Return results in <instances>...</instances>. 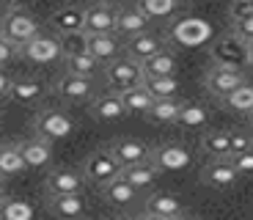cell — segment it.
<instances>
[{
    "mask_svg": "<svg viewBox=\"0 0 253 220\" xmlns=\"http://www.w3.org/2000/svg\"><path fill=\"white\" fill-rule=\"evenodd\" d=\"M80 174H83V179H85V184L105 187V184L113 182L116 176L121 174V165L113 160L110 149H96V151H91L88 157H85Z\"/></svg>",
    "mask_w": 253,
    "mask_h": 220,
    "instance_id": "obj_1",
    "label": "cell"
},
{
    "mask_svg": "<svg viewBox=\"0 0 253 220\" xmlns=\"http://www.w3.org/2000/svg\"><path fill=\"white\" fill-rule=\"evenodd\" d=\"M39 31V22L33 14L22 11V8H11V11L6 14V17L0 19V36L6 39V42L17 44V47H22L25 42H31Z\"/></svg>",
    "mask_w": 253,
    "mask_h": 220,
    "instance_id": "obj_2",
    "label": "cell"
},
{
    "mask_svg": "<svg viewBox=\"0 0 253 220\" xmlns=\"http://www.w3.org/2000/svg\"><path fill=\"white\" fill-rule=\"evenodd\" d=\"M105 83H108L110 91L121 94L126 88H135L143 83V72H140V63L132 58H116L105 66Z\"/></svg>",
    "mask_w": 253,
    "mask_h": 220,
    "instance_id": "obj_3",
    "label": "cell"
},
{
    "mask_svg": "<svg viewBox=\"0 0 253 220\" xmlns=\"http://www.w3.org/2000/svg\"><path fill=\"white\" fill-rule=\"evenodd\" d=\"M212 61H215V66L242 72V66H248V44L240 42L234 33H226L212 44Z\"/></svg>",
    "mask_w": 253,
    "mask_h": 220,
    "instance_id": "obj_4",
    "label": "cell"
},
{
    "mask_svg": "<svg viewBox=\"0 0 253 220\" xmlns=\"http://www.w3.org/2000/svg\"><path fill=\"white\" fill-rule=\"evenodd\" d=\"M33 130H36L39 138H44L52 143V140L69 138L72 132H75V121L63 110H39L36 119H33Z\"/></svg>",
    "mask_w": 253,
    "mask_h": 220,
    "instance_id": "obj_5",
    "label": "cell"
},
{
    "mask_svg": "<svg viewBox=\"0 0 253 220\" xmlns=\"http://www.w3.org/2000/svg\"><path fill=\"white\" fill-rule=\"evenodd\" d=\"M242 176L237 174V168L231 165L228 157H220V160H209L201 171V182L212 190H231Z\"/></svg>",
    "mask_w": 253,
    "mask_h": 220,
    "instance_id": "obj_6",
    "label": "cell"
},
{
    "mask_svg": "<svg viewBox=\"0 0 253 220\" xmlns=\"http://www.w3.org/2000/svg\"><path fill=\"white\" fill-rule=\"evenodd\" d=\"M204 86H207V91L215 99H223L226 94H231L234 88L245 86V75H242L240 69H226V66H212V69L207 72V77H204Z\"/></svg>",
    "mask_w": 253,
    "mask_h": 220,
    "instance_id": "obj_7",
    "label": "cell"
},
{
    "mask_svg": "<svg viewBox=\"0 0 253 220\" xmlns=\"http://www.w3.org/2000/svg\"><path fill=\"white\" fill-rule=\"evenodd\" d=\"M44 190H47V195H75L85 190V179L75 168H55L47 174Z\"/></svg>",
    "mask_w": 253,
    "mask_h": 220,
    "instance_id": "obj_8",
    "label": "cell"
},
{
    "mask_svg": "<svg viewBox=\"0 0 253 220\" xmlns=\"http://www.w3.org/2000/svg\"><path fill=\"white\" fill-rule=\"evenodd\" d=\"M52 91H55V96H61L63 102H85V99L94 96V83H91V77H80V75L63 72L55 80Z\"/></svg>",
    "mask_w": 253,
    "mask_h": 220,
    "instance_id": "obj_9",
    "label": "cell"
},
{
    "mask_svg": "<svg viewBox=\"0 0 253 220\" xmlns=\"http://www.w3.org/2000/svg\"><path fill=\"white\" fill-rule=\"evenodd\" d=\"M19 55L33 61V63H52V61H58L63 52H61V42H58V39L36 33L31 42H25L19 47Z\"/></svg>",
    "mask_w": 253,
    "mask_h": 220,
    "instance_id": "obj_10",
    "label": "cell"
},
{
    "mask_svg": "<svg viewBox=\"0 0 253 220\" xmlns=\"http://www.w3.org/2000/svg\"><path fill=\"white\" fill-rule=\"evenodd\" d=\"M149 163H152L160 174H165V171H184L190 163V154H187V149L179 146V143H163V146H157V149H152Z\"/></svg>",
    "mask_w": 253,
    "mask_h": 220,
    "instance_id": "obj_11",
    "label": "cell"
},
{
    "mask_svg": "<svg viewBox=\"0 0 253 220\" xmlns=\"http://www.w3.org/2000/svg\"><path fill=\"white\" fill-rule=\"evenodd\" d=\"M108 149H110L113 160L121 165V168H129V165L146 163V160H149V154H152V149H149L143 140H138V138H119V140H113Z\"/></svg>",
    "mask_w": 253,
    "mask_h": 220,
    "instance_id": "obj_12",
    "label": "cell"
},
{
    "mask_svg": "<svg viewBox=\"0 0 253 220\" xmlns=\"http://www.w3.org/2000/svg\"><path fill=\"white\" fill-rule=\"evenodd\" d=\"M83 31L85 33H113L116 31V11H113V6L91 3L88 8H83Z\"/></svg>",
    "mask_w": 253,
    "mask_h": 220,
    "instance_id": "obj_13",
    "label": "cell"
},
{
    "mask_svg": "<svg viewBox=\"0 0 253 220\" xmlns=\"http://www.w3.org/2000/svg\"><path fill=\"white\" fill-rule=\"evenodd\" d=\"M85 50L96 58L99 63H110L119 58L121 42L116 33H85Z\"/></svg>",
    "mask_w": 253,
    "mask_h": 220,
    "instance_id": "obj_14",
    "label": "cell"
},
{
    "mask_svg": "<svg viewBox=\"0 0 253 220\" xmlns=\"http://www.w3.org/2000/svg\"><path fill=\"white\" fill-rule=\"evenodd\" d=\"M47 209L61 220H80L83 215H85V198H83V193L47 195Z\"/></svg>",
    "mask_w": 253,
    "mask_h": 220,
    "instance_id": "obj_15",
    "label": "cell"
},
{
    "mask_svg": "<svg viewBox=\"0 0 253 220\" xmlns=\"http://www.w3.org/2000/svg\"><path fill=\"white\" fill-rule=\"evenodd\" d=\"M91 116H94L96 121H108V124H113V121H121L126 116L124 105H121V96L116 94V91H108V94H99L91 99Z\"/></svg>",
    "mask_w": 253,
    "mask_h": 220,
    "instance_id": "obj_16",
    "label": "cell"
},
{
    "mask_svg": "<svg viewBox=\"0 0 253 220\" xmlns=\"http://www.w3.org/2000/svg\"><path fill=\"white\" fill-rule=\"evenodd\" d=\"M124 47H126V58H132V61L143 63L146 58H152L154 52L163 50L165 42H163V36H157V33L143 31V33H138V36L129 39V42H126Z\"/></svg>",
    "mask_w": 253,
    "mask_h": 220,
    "instance_id": "obj_17",
    "label": "cell"
},
{
    "mask_svg": "<svg viewBox=\"0 0 253 220\" xmlns=\"http://www.w3.org/2000/svg\"><path fill=\"white\" fill-rule=\"evenodd\" d=\"M17 149H19V157H22L25 168H44V165L52 160L50 140L39 138V135H36V138H31V140H22Z\"/></svg>",
    "mask_w": 253,
    "mask_h": 220,
    "instance_id": "obj_18",
    "label": "cell"
},
{
    "mask_svg": "<svg viewBox=\"0 0 253 220\" xmlns=\"http://www.w3.org/2000/svg\"><path fill=\"white\" fill-rule=\"evenodd\" d=\"M143 31H149V19H146V14L138 6H124L116 11V31L113 33H121V36L132 39Z\"/></svg>",
    "mask_w": 253,
    "mask_h": 220,
    "instance_id": "obj_19",
    "label": "cell"
},
{
    "mask_svg": "<svg viewBox=\"0 0 253 220\" xmlns=\"http://www.w3.org/2000/svg\"><path fill=\"white\" fill-rule=\"evenodd\" d=\"M47 94V86L36 77H19L11 83V91H8V99L17 102V105H36L42 96Z\"/></svg>",
    "mask_w": 253,
    "mask_h": 220,
    "instance_id": "obj_20",
    "label": "cell"
},
{
    "mask_svg": "<svg viewBox=\"0 0 253 220\" xmlns=\"http://www.w3.org/2000/svg\"><path fill=\"white\" fill-rule=\"evenodd\" d=\"M176 52H171L168 47H163L160 52H154L152 58H146L140 63L143 77H173L176 75Z\"/></svg>",
    "mask_w": 253,
    "mask_h": 220,
    "instance_id": "obj_21",
    "label": "cell"
},
{
    "mask_svg": "<svg viewBox=\"0 0 253 220\" xmlns=\"http://www.w3.org/2000/svg\"><path fill=\"white\" fill-rule=\"evenodd\" d=\"M121 179H124L129 187H135L140 193V190H146V187H152L154 182H157V176H160V171L154 168L149 160L146 163H138V165H129V168H121Z\"/></svg>",
    "mask_w": 253,
    "mask_h": 220,
    "instance_id": "obj_22",
    "label": "cell"
},
{
    "mask_svg": "<svg viewBox=\"0 0 253 220\" xmlns=\"http://www.w3.org/2000/svg\"><path fill=\"white\" fill-rule=\"evenodd\" d=\"M184 212L182 201L176 195H168V193H154L146 198V215H157V218H173L176 220L179 215Z\"/></svg>",
    "mask_w": 253,
    "mask_h": 220,
    "instance_id": "obj_23",
    "label": "cell"
},
{
    "mask_svg": "<svg viewBox=\"0 0 253 220\" xmlns=\"http://www.w3.org/2000/svg\"><path fill=\"white\" fill-rule=\"evenodd\" d=\"M50 25L55 28L61 36H63V33L83 31V8L80 6H63V8H58V11L50 17Z\"/></svg>",
    "mask_w": 253,
    "mask_h": 220,
    "instance_id": "obj_24",
    "label": "cell"
},
{
    "mask_svg": "<svg viewBox=\"0 0 253 220\" xmlns=\"http://www.w3.org/2000/svg\"><path fill=\"white\" fill-rule=\"evenodd\" d=\"M173 124L184 127V130H204V127L209 124V113H207V107H204V105H196V102H182Z\"/></svg>",
    "mask_w": 253,
    "mask_h": 220,
    "instance_id": "obj_25",
    "label": "cell"
},
{
    "mask_svg": "<svg viewBox=\"0 0 253 220\" xmlns=\"http://www.w3.org/2000/svg\"><path fill=\"white\" fill-rule=\"evenodd\" d=\"M102 190V195H105V201L108 204H113V207H129V204L138 198V190L135 187H129V184L121 179V176H116L113 182H108L105 187H99Z\"/></svg>",
    "mask_w": 253,
    "mask_h": 220,
    "instance_id": "obj_26",
    "label": "cell"
},
{
    "mask_svg": "<svg viewBox=\"0 0 253 220\" xmlns=\"http://www.w3.org/2000/svg\"><path fill=\"white\" fill-rule=\"evenodd\" d=\"M121 105H124L126 116L132 113V116H146V110L152 107V94L146 91L143 86H135V88H126V91H121Z\"/></svg>",
    "mask_w": 253,
    "mask_h": 220,
    "instance_id": "obj_27",
    "label": "cell"
},
{
    "mask_svg": "<svg viewBox=\"0 0 253 220\" xmlns=\"http://www.w3.org/2000/svg\"><path fill=\"white\" fill-rule=\"evenodd\" d=\"M201 151L207 154L209 160L228 157V130L204 132V138H201Z\"/></svg>",
    "mask_w": 253,
    "mask_h": 220,
    "instance_id": "obj_28",
    "label": "cell"
},
{
    "mask_svg": "<svg viewBox=\"0 0 253 220\" xmlns=\"http://www.w3.org/2000/svg\"><path fill=\"white\" fill-rule=\"evenodd\" d=\"M25 171V163L19 157V149L14 143H3L0 146V179L6 182L11 176H19Z\"/></svg>",
    "mask_w": 253,
    "mask_h": 220,
    "instance_id": "obj_29",
    "label": "cell"
},
{
    "mask_svg": "<svg viewBox=\"0 0 253 220\" xmlns=\"http://www.w3.org/2000/svg\"><path fill=\"white\" fill-rule=\"evenodd\" d=\"M220 105L226 107V110H231V113H251L253 110V86H240L234 88L231 94H226L220 99Z\"/></svg>",
    "mask_w": 253,
    "mask_h": 220,
    "instance_id": "obj_30",
    "label": "cell"
},
{
    "mask_svg": "<svg viewBox=\"0 0 253 220\" xmlns=\"http://www.w3.org/2000/svg\"><path fill=\"white\" fill-rule=\"evenodd\" d=\"M63 63H66V72H69V75H80V77H94L96 72H99V66H102L91 52L63 55Z\"/></svg>",
    "mask_w": 253,
    "mask_h": 220,
    "instance_id": "obj_31",
    "label": "cell"
},
{
    "mask_svg": "<svg viewBox=\"0 0 253 220\" xmlns=\"http://www.w3.org/2000/svg\"><path fill=\"white\" fill-rule=\"evenodd\" d=\"M140 86L152 94V99H173V94L179 91V80L173 77H143Z\"/></svg>",
    "mask_w": 253,
    "mask_h": 220,
    "instance_id": "obj_32",
    "label": "cell"
},
{
    "mask_svg": "<svg viewBox=\"0 0 253 220\" xmlns=\"http://www.w3.org/2000/svg\"><path fill=\"white\" fill-rule=\"evenodd\" d=\"M179 105L182 102H176V99H154L152 107L146 110V119L154 121V124H173L179 113Z\"/></svg>",
    "mask_w": 253,
    "mask_h": 220,
    "instance_id": "obj_33",
    "label": "cell"
},
{
    "mask_svg": "<svg viewBox=\"0 0 253 220\" xmlns=\"http://www.w3.org/2000/svg\"><path fill=\"white\" fill-rule=\"evenodd\" d=\"M0 220H33V209L25 201L6 198V201L0 204Z\"/></svg>",
    "mask_w": 253,
    "mask_h": 220,
    "instance_id": "obj_34",
    "label": "cell"
},
{
    "mask_svg": "<svg viewBox=\"0 0 253 220\" xmlns=\"http://www.w3.org/2000/svg\"><path fill=\"white\" fill-rule=\"evenodd\" d=\"M173 3L176 0H138L135 6L146 14V19H165V17H171Z\"/></svg>",
    "mask_w": 253,
    "mask_h": 220,
    "instance_id": "obj_35",
    "label": "cell"
},
{
    "mask_svg": "<svg viewBox=\"0 0 253 220\" xmlns=\"http://www.w3.org/2000/svg\"><path fill=\"white\" fill-rule=\"evenodd\" d=\"M253 149V135L251 132H240V130H228V157L242 154V151Z\"/></svg>",
    "mask_w": 253,
    "mask_h": 220,
    "instance_id": "obj_36",
    "label": "cell"
},
{
    "mask_svg": "<svg viewBox=\"0 0 253 220\" xmlns=\"http://www.w3.org/2000/svg\"><path fill=\"white\" fill-rule=\"evenodd\" d=\"M61 52L63 55H77V52H88L85 50V31H77V33H63L61 39Z\"/></svg>",
    "mask_w": 253,
    "mask_h": 220,
    "instance_id": "obj_37",
    "label": "cell"
},
{
    "mask_svg": "<svg viewBox=\"0 0 253 220\" xmlns=\"http://www.w3.org/2000/svg\"><path fill=\"white\" fill-rule=\"evenodd\" d=\"M231 19H234V31L231 33H234L240 42L251 44L253 42V8L245 14H237V17H231Z\"/></svg>",
    "mask_w": 253,
    "mask_h": 220,
    "instance_id": "obj_38",
    "label": "cell"
},
{
    "mask_svg": "<svg viewBox=\"0 0 253 220\" xmlns=\"http://www.w3.org/2000/svg\"><path fill=\"white\" fill-rule=\"evenodd\" d=\"M231 160V165L237 168V174L240 176H253V149L251 151H242V154H234Z\"/></svg>",
    "mask_w": 253,
    "mask_h": 220,
    "instance_id": "obj_39",
    "label": "cell"
},
{
    "mask_svg": "<svg viewBox=\"0 0 253 220\" xmlns=\"http://www.w3.org/2000/svg\"><path fill=\"white\" fill-rule=\"evenodd\" d=\"M19 55V47L11 42H6V39L0 36V66H6L8 61H14V58Z\"/></svg>",
    "mask_w": 253,
    "mask_h": 220,
    "instance_id": "obj_40",
    "label": "cell"
},
{
    "mask_svg": "<svg viewBox=\"0 0 253 220\" xmlns=\"http://www.w3.org/2000/svg\"><path fill=\"white\" fill-rule=\"evenodd\" d=\"M11 77L6 75V72L0 69V99H8V91H11Z\"/></svg>",
    "mask_w": 253,
    "mask_h": 220,
    "instance_id": "obj_41",
    "label": "cell"
},
{
    "mask_svg": "<svg viewBox=\"0 0 253 220\" xmlns=\"http://www.w3.org/2000/svg\"><path fill=\"white\" fill-rule=\"evenodd\" d=\"M3 6H8V8H19V6H25L28 0H0Z\"/></svg>",
    "mask_w": 253,
    "mask_h": 220,
    "instance_id": "obj_42",
    "label": "cell"
},
{
    "mask_svg": "<svg viewBox=\"0 0 253 220\" xmlns=\"http://www.w3.org/2000/svg\"><path fill=\"white\" fill-rule=\"evenodd\" d=\"M6 198H8V187H6V182L0 179V204L6 201Z\"/></svg>",
    "mask_w": 253,
    "mask_h": 220,
    "instance_id": "obj_43",
    "label": "cell"
},
{
    "mask_svg": "<svg viewBox=\"0 0 253 220\" xmlns=\"http://www.w3.org/2000/svg\"><path fill=\"white\" fill-rule=\"evenodd\" d=\"M113 220H143L140 215H119V218H113Z\"/></svg>",
    "mask_w": 253,
    "mask_h": 220,
    "instance_id": "obj_44",
    "label": "cell"
},
{
    "mask_svg": "<svg viewBox=\"0 0 253 220\" xmlns=\"http://www.w3.org/2000/svg\"><path fill=\"white\" fill-rule=\"evenodd\" d=\"M94 3H99V6H116V3H121V0H94Z\"/></svg>",
    "mask_w": 253,
    "mask_h": 220,
    "instance_id": "obj_45",
    "label": "cell"
},
{
    "mask_svg": "<svg viewBox=\"0 0 253 220\" xmlns=\"http://www.w3.org/2000/svg\"><path fill=\"white\" fill-rule=\"evenodd\" d=\"M143 220H173V218H157V215H140Z\"/></svg>",
    "mask_w": 253,
    "mask_h": 220,
    "instance_id": "obj_46",
    "label": "cell"
},
{
    "mask_svg": "<svg viewBox=\"0 0 253 220\" xmlns=\"http://www.w3.org/2000/svg\"><path fill=\"white\" fill-rule=\"evenodd\" d=\"M248 63H251V66H253V42L248 44Z\"/></svg>",
    "mask_w": 253,
    "mask_h": 220,
    "instance_id": "obj_47",
    "label": "cell"
},
{
    "mask_svg": "<svg viewBox=\"0 0 253 220\" xmlns=\"http://www.w3.org/2000/svg\"><path fill=\"white\" fill-rule=\"evenodd\" d=\"M176 220H201V218H196V215H184V212H182Z\"/></svg>",
    "mask_w": 253,
    "mask_h": 220,
    "instance_id": "obj_48",
    "label": "cell"
},
{
    "mask_svg": "<svg viewBox=\"0 0 253 220\" xmlns=\"http://www.w3.org/2000/svg\"><path fill=\"white\" fill-rule=\"evenodd\" d=\"M248 119H251V127H253V110H251V113H248Z\"/></svg>",
    "mask_w": 253,
    "mask_h": 220,
    "instance_id": "obj_49",
    "label": "cell"
},
{
    "mask_svg": "<svg viewBox=\"0 0 253 220\" xmlns=\"http://www.w3.org/2000/svg\"><path fill=\"white\" fill-rule=\"evenodd\" d=\"M176 3H190V0H176Z\"/></svg>",
    "mask_w": 253,
    "mask_h": 220,
    "instance_id": "obj_50",
    "label": "cell"
},
{
    "mask_svg": "<svg viewBox=\"0 0 253 220\" xmlns=\"http://www.w3.org/2000/svg\"><path fill=\"white\" fill-rule=\"evenodd\" d=\"M248 3H251V8H253V0H248Z\"/></svg>",
    "mask_w": 253,
    "mask_h": 220,
    "instance_id": "obj_51",
    "label": "cell"
},
{
    "mask_svg": "<svg viewBox=\"0 0 253 220\" xmlns=\"http://www.w3.org/2000/svg\"><path fill=\"white\" fill-rule=\"evenodd\" d=\"M0 119H3V113H0Z\"/></svg>",
    "mask_w": 253,
    "mask_h": 220,
    "instance_id": "obj_52",
    "label": "cell"
}]
</instances>
